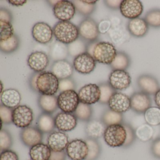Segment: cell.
Here are the masks:
<instances>
[{"mask_svg": "<svg viewBox=\"0 0 160 160\" xmlns=\"http://www.w3.org/2000/svg\"><path fill=\"white\" fill-rule=\"evenodd\" d=\"M54 36L58 42L69 45L78 39V28L70 21H59L53 29Z\"/></svg>", "mask_w": 160, "mask_h": 160, "instance_id": "cell-1", "label": "cell"}, {"mask_svg": "<svg viewBox=\"0 0 160 160\" xmlns=\"http://www.w3.org/2000/svg\"><path fill=\"white\" fill-rule=\"evenodd\" d=\"M58 78L52 72L40 73L36 80L37 92L41 94L55 95L59 90Z\"/></svg>", "mask_w": 160, "mask_h": 160, "instance_id": "cell-2", "label": "cell"}, {"mask_svg": "<svg viewBox=\"0 0 160 160\" xmlns=\"http://www.w3.org/2000/svg\"><path fill=\"white\" fill-rule=\"evenodd\" d=\"M103 137L105 142L109 147H122L126 140V130L122 123L110 125L106 128Z\"/></svg>", "mask_w": 160, "mask_h": 160, "instance_id": "cell-3", "label": "cell"}, {"mask_svg": "<svg viewBox=\"0 0 160 160\" xmlns=\"http://www.w3.org/2000/svg\"><path fill=\"white\" fill-rule=\"evenodd\" d=\"M117 54V50L112 43L108 42H100L94 47L92 57L99 63L110 65Z\"/></svg>", "mask_w": 160, "mask_h": 160, "instance_id": "cell-4", "label": "cell"}, {"mask_svg": "<svg viewBox=\"0 0 160 160\" xmlns=\"http://www.w3.org/2000/svg\"><path fill=\"white\" fill-rule=\"evenodd\" d=\"M79 103L78 93L75 90L62 92L58 97V107L65 113H74Z\"/></svg>", "mask_w": 160, "mask_h": 160, "instance_id": "cell-5", "label": "cell"}, {"mask_svg": "<svg viewBox=\"0 0 160 160\" xmlns=\"http://www.w3.org/2000/svg\"><path fill=\"white\" fill-rule=\"evenodd\" d=\"M32 109L27 105H19L13 109L12 123L18 128H27L33 120Z\"/></svg>", "mask_w": 160, "mask_h": 160, "instance_id": "cell-6", "label": "cell"}, {"mask_svg": "<svg viewBox=\"0 0 160 160\" xmlns=\"http://www.w3.org/2000/svg\"><path fill=\"white\" fill-rule=\"evenodd\" d=\"M65 151L71 160H85L88 156V148L85 140L76 138L69 142Z\"/></svg>", "mask_w": 160, "mask_h": 160, "instance_id": "cell-7", "label": "cell"}, {"mask_svg": "<svg viewBox=\"0 0 160 160\" xmlns=\"http://www.w3.org/2000/svg\"><path fill=\"white\" fill-rule=\"evenodd\" d=\"M108 82L115 90H124L130 87L132 78L126 71L114 70L109 75Z\"/></svg>", "mask_w": 160, "mask_h": 160, "instance_id": "cell-8", "label": "cell"}, {"mask_svg": "<svg viewBox=\"0 0 160 160\" xmlns=\"http://www.w3.org/2000/svg\"><path fill=\"white\" fill-rule=\"evenodd\" d=\"M78 95L80 102L91 105L99 102L101 91L98 85L89 84L80 88Z\"/></svg>", "mask_w": 160, "mask_h": 160, "instance_id": "cell-9", "label": "cell"}, {"mask_svg": "<svg viewBox=\"0 0 160 160\" xmlns=\"http://www.w3.org/2000/svg\"><path fill=\"white\" fill-rule=\"evenodd\" d=\"M53 10L56 18L61 21H69L74 16L76 9L73 2L61 0L53 6Z\"/></svg>", "mask_w": 160, "mask_h": 160, "instance_id": "cell-10", "label": "cell"}, {"mask_svg": "<svg viewBox=\"0 0 160 160\" xmlns=\"http://www.w3.org/2000/svg\"><path fill=\"white\" fill-rule=\"evenodd\" d=\"M96 61L88 52L82 53L75 58L73 67L77 72L83 74H88L95 69Z\"/></svg>", "mask_w": 160, "mask_h": 160, "instance_id": "cell-11", "label": "cell"}, {"mask_svg": "<svg viewBox=\"0 0 160 160\" xmlns=\"http://www.w3.org/2000/svg\"><path fill=\"white\" fill-rule=\"evenodd\" d=\"M108 104L110 109L122 114L131 109L130 97L125 93L118 92L111 96Z\"/></svg>", "mask_w": 160, "mask_h": 160, "instance_id": "cell-12", "label": "cell"}, {"mask_svg": "<svg viewBox=\"0 0 160 160\" xmlns=\"http://www.w3.org/2000/svg\"><path fill=\"white\" fill-rule=\"evenodd\" d=\"M43 133L37 127L29 126L22 129L20 132V138L24 145L32 148L42 143Z\"/></svg>", "mask_w": 160, "mask_h": 160, "instance_id": "cell-13", "label": "cell"}, {"mask_svg": "<svg viewBox=\"0 0 160 160\" xmlns=\"http://www.w3.org/2000/svg\"><path fill=\"white\" fill-rule=\"evenodd\" d=\"M130 99L131 109L137 114H144L151 107L152 101L149 95L142 92H134Z\"/></svg>", "mask_w": 160, "mask_h": 160, "instance_id": "cell-14", "label": "cell"}, {"mask_svg": "<svg viewBox=\"0 0 160 160\" xmlns=\"http://www.w3.org/2000/svg\"><path fill=\"white\" fill-rule=\"evenodd\" d=\"M120 11L126 18L134 19L138 18L142 14L143 6L138 0H123L121 4Z\"/></svg>", "mask_w": 160, "mask_h": 160, "instance_id": "cell-15", "label": "cell"}, {"mask_svg": "<svg viewBox=\"0 0 160 160\" xmlns=\"http://www.w3.org/2000/svg\"><path fill=\"white\" fill-rule=\"evenodd\" d=\"M77 120L73 113L60 112L55 117V126L61 132H70L75 129Z\"/></svg>", "mask_w": 160, "mask_h": 160, "instance_id": "cell-16", "label": "cell"}, {"mask_svg": "<svg viewBox=\"0 0 160 160\" xmlns=\"http://www.w3.org/2000/svg\"><path fill=\"white\" fill-rule=\"evenodd\" d=\"M79 35L84 40L94 42L99 36V26L94 20L87 18L81 22L78 28Z\"/></svg>", "mask_w": 160, "mask_h": 160, "instance_id": "cell-17", "label": "cell"}, {"mask_svg": "<svg viewBox=\"0 0 160 160\" xmlns=\"http://www.w3.org/2000/svg\"><path fill=\"white\" fill-rule=\"evenodd\" d=\"M32 32L33 39L42 44L49 43L54 35L53 29L44 22H38L35 24L32 28Z\"/></svg>", "mask_w": 160, "mask_h": 160, "instance_id": "cell-18", "label": "cell"}, {"mask_svg": "<svg viewBox=\"0 0 160 160\" xmlns=\"http://www.w3.org/2000/svg\"><path fill=\"white\" fill-rule=\"evenodd\" d=\"M69 142L68 135L61 131H54L50 133L47 139V145L54 152L64 151Z\"/></svg>", "mask_w": 160, "mask_h": 160, "instance_id": "cell-19", "label": "cell"}, {"mask_svg": "<svg viewBox=\"0 0 160 160\" xmlns=\"http://www.w3.org/2000/svg\"><path fill=\"white\" fill-rule=\"evenodd\" d=\"M49 58L46 53L42 51L32 52L28 57V65L36 72H42L46 69L49 63Z\"/></svg>", "mask_w": 160, "mask_h": 160, "instance_id": "cell-20", "label": "cell"}, {"mask_svg": "<svg viewBox=\"0 0 160 160\" xmlns=\"http://www.w3.org/2000/svg\"><path fill=\"white\" fill-rule=\"evenodd\" d=\"M137 84L141 92L149 95H154L160 89L157 79L150 75L140 76L138 78Z\"/></svg>", "mask_w": 160, "mask_h": 160, "instance_id": "cell-21", "label": "cell"}, {"mask_svg": "<svg viewBox=\"0 0 160 160\" xmlns=\"http://www.w3.org/2000/svg\"><path fill=\"white\" fill-rule=\"evenodd\" d=\"M106 127L101 119H92L87 122L85 126L87 138L98 139L103 136Z\"/></svg>", "mask_w": 160, "mask_h": 160, "instance_id": "cell-22", "label": "cell"}, {"mask_svg": "<svg viewBox=\"0 0 160 160\" xmlns=\"http://www.w3.org/2000/svg\"><path fill=\"white\" fill-rule=\"evenodd\" d=\"M21 101L20 93L15 89H8L1 93V104L6 107L14 109L19 105Z\"/></svg>", "mask_w": 160, "mask_h": 160, "instance_id": "cell-23", "label": "cell"}, {"mask_svg": "<svg viewBox=\"0 0 160 160\" xmlns=\"http://www.w3.org/2000/svg\"><path fill=\"white\" fill-rule=\"evenodd\" d=\"M51 70L59 80L70 78L73 72L72 66L65 60L55 62Z\"/></svg>", "mask_w": 160, "mask_h": 160, "instance_id": "cell-24", "label": "cell"}, {"mask_svg": "<svg viewBox=\"0 0 160 160\" xmlns=\"http://www.w3.org/2000/svg\"><path fill=\"white\" fill-rule=\"evenodd\" d=\"M128 30L134 37H142L148 30V25L143 18H136L131 19L128 24Z\"/></svg>", "mask_w": 160, "mask_h": 160, "instance_id": "cell-25", "label": "cell"}, {"mask_svg": "<svg viewBox=\"0 0 160 160\" xmlns=\"http://www.w3.org/2000/svg\"><path fill=\"white\" fill-rule=\"evenodd\" d=\"M39 107L43 113L52 114L58 109V97L55 95L41 94L38 99Z\"/></svg>", "mask_w": 160, "mask_h": 160, "instance_id": "cell-26", "label": "cell"}, {"mask_svg": "<svg viewBox=\"0 0 160 160\" xmlns=\"http://www.w3.org/2000/svg\"><path fill=\"white\" fill-rule=\"evenodd\" d=\"M36 127L43 133H50L56 128L55 118L51 114L43 112L37 118Z\"/></svg>", "mask_w": 160, "mask_h": 160, "instance_id": "cell-27", "label": "cell"}, {"mask_svg": "<svg viewBox=\"0 0 160 160\" xmlns=\"http://www.w3.org/2000/svg\"><path fill=\"white\" fill-rule=\"evenodd\" d=\"M51 152L48 145L41 143L30 148L29 155L32 160H49Z\"/></svg>", "mask_w": 160, "mask_h": 160, "instance_id": "cell-28", "label": "cell"}, {"mask_svg": "<svg viewBox=\"0 0 160 160\" xmlns=\"http://www.w3.org/2000/svg\"><path fill=\"white\" fill-rule=\"evenodd\" d=\"M101 120L107 127L114 124H122L124 122L123 114L113 111L110 108L104 111Z\"/></svg>", "mask_w": 160, "mask_h": 160, "instance_id": "cell-29", "label": "cell"}, {"mask_svg": "<svg viewBox=\"0 0 160 160\" xmlns=\"http://www.w3.org/2000/svg\"><path fill=\"white\" fill-rule=\"evenodd\" d=\"M88 148V156L85 160H96L101 155L102 148L97 139L87 138L85 139Z\"/></svg>", "mask_w": 160, "mask_h": 160, "instance_id": "cell-30", "label": "cell"}, {"mask_svg": "<svg viewBox=\"0 0 160 160\" xmlns=\"http://www.w3.org/2000/svg\"><path fill=\"white\" fill-rule=\"evenodd\" d=\"M131 60L128 55L123 52H117V56L112 63L110 64L114 70L125 71L130 66Z\"/></svg>", "mask_w": 160, "mask_h": 160, "instance_id": "cell-31", "label": "cell"}, {"mask_svg": "<svg viewBox=\"0 0 160 160\" xmlns=\"http://www.w3.org/2000/svg\"><path fill=\"white\" fill-rule=\"evenodd\" d=\"M154 133L153 127L147 123L139 125L135 130L137 138L143 142H148L151 140Z\"/></svg>", "mask_w": 160, "mask_h": 160, "instance_id": "cell-32", "label": "cell"}, {"mask_svg": "<svg viewBox=\"0 0 160 160\" xmlns=\"http://www.w3.org/2000/svg\"><path fill=\"white\" fill-rule=\"evenodd\" d=\"M92 113L93 111L91 105L80 102L73 114L77 119L88 122L92 119Z\"/></svg>", "mask_w": 160, "mask_h": 160, "instance_id": "cell-33", "label": "cell"}, {"mask_svg": "<svg viewBox=\"0 0 160 160\" xmlns=\"http://www.w3.org/2000/svg\"><path fill=\"white\" fill-rule=\"evenodd\" d=\"M69 51L66 44L58 42L55 43L51 50V58L56 61L65 60L68 56Z\"/></svg>", "mask_w": 160, "mask_h": 160, "instance_id": "cell-34", "label": "cell"}, {"mask_svg": "<svg viewBox=\"0 0 160 160\" xmlns=\"http://www.w3.org/2000/svg\"><path fill=\"white\" fill-rule=\"evenodd\" d=\"M146 123L153 126L160 125V108L158 107H151L144 114Z\"/></svg>", "mask_w": 160, "mask_h": 160, "instance_id": "cell-35", "label": "cell"}, {"mask_svg": "<svg viewBox=\"0 0 160 160\" xmlns=\"http://www.w3.org/2000/svg\"><path fill=\"white\" fill-rule=\"evenodd\" d=\"M19 45V39L15 34L7 41H0L1 50L5 53H11L15 51L18 48Z\"/></svg>", "mask_w": 160, "mask_h": 160, "instance_id": "cell-36", "label": "cell"}, {"mask_svg": "<svg viewBox=\"0 0 160 160\" xmlns=\"http://www.w3.org/2000/svg\"><path fill=\"white\" fill-rule=\"evenodd\" d=\"M98 86L101 91V97L99 102L102 104H108L110 97L117 91L111 87L108 82L101 83Z\"/></svg>", "mask_w": 160, "mask_h": 160, "instance_id": "cell-37", "label": "cell"}, {"mask_svg": "<svg viewBox=\"0 0 160 160\" xmlns=\"http://www.w3.org/2000/svg\"><path fill=\"white\" fill-rule=\"evenodd\" d=\"M14 35V29L12 23L0 20V41H7Z\"/></svg>", "mask_w": 160, "mask_h": 160, "instance_id": "cell-38", "label": "cell"}, {"mask_svg": "<svg viewBox=\"0 0 160 160\" xmlns=\"http://www.w3.org/2000/svg\"><path fill=\"white\" fill-rule=\"evenodd\" d=\"M13 145V138L11 133L5 129L0 131V151L9 150Z\"/></svg>", "mask_w": 160, "mask_h": 160, "instance_id": "cell-39", "label": "cell"}, {"mask_svg": "<svg viewBox=\"0 0 160 160\" xmlns=\"http://www.w3.org/2000/svg\"><path fill=\"white\" fill-rule=\"evenodd\" d=\"M145 21L148 26L153 28L160 27V10L153 9L146 14Z\"/></svg>", "mask_w": 160, "mask_h": 160, "instance_id": "cell-40", "label": "cell"}, {"mask_svg": "<svg viewBox=\"0 0 160 160\" xmlns=\"http://www.w3.org/2000/svg\"><path fill=\"white\" fill-rule=\"evenodd\" d=\"M68 51L71 56L76 57L77 56L85 53L86 48L85 44L80 40H77L69 44Z\"/></svg>", "mask_w": 160, "mask_h": 160, "instance_id": "cell-41", "label": "cell"}, {"mask_svg": "<svg viewBox=\"0 0 160 160\" xmlns=\"http://www.w3.org/2000/svg\"><path fill=\"white\" fill-rule=\"evenodd\" d=\"M122 124L126 130V138L125 143L122 148H126L131 147L134 143L137 138L136 136L135 130L134 129L131 124L124 122L122 123Z\"/></svg>", "mask_w": 160, "mask_h": 160, "instance_id": "cell-42", "label": "cell"}, {"mask_svg": "<svg viewBox=\"0 0 160 160\" xmlns=\"http://www.w3.org/2000/svg\"><path fill=\"white\" fill-rule=\"evenodd\" d=\"M73 2L76 10L85 15L91 14L95 9V5L88 4L83 1H74Z\"/></svg>", "mask_w": 160, "mask_h": 160, "instance_id": "cell-43", "label": "cell"}, {"mask_svg": "<svg viewBox=\"0 0 160 160\" xmlns=\"http://www.w3.org/2000/svg\"><path fill=\"white\" fill-rule=\"evenodd\" d=\"M13 109L3 105L0 106V118L2 124H10L12 123Z\"/></svg>", "mask_w": 160, "mask_h": 160, "instance_id": "cell-44", "label": "cell"}, {"mask_svg": "<svg viewBox=\"0 0 160 160\" xmlns=\"http://www.w3.org/2000/svg\"><path fill=\"white\" fill-rule=\"evenodd\" d=\"M75 88V83L71 78L59 80V90L61 92L68 90H74Z\"/></svg>", "mask_w": 160, "mask_h": 160, "instance_id": "cell-45", "label": "cell"}, {"mask_svg": "<svg viewBox=\"0 0 160 160\" xmlns=\"http://www.w3.org/2000/svg\"><path fill=\"white\" fill-rule=\"evenodd\" d=\"M151 152L155 158L160 159V137L155 138L152 142Z\"/></svg>", "mask_w": 160, "mask_h": 160, "instance_id": "cell-46", "label": "cell"}, {"mask_svg": "<svg viewBox=\"0 0 160 160\" xmlns=\"http://www.w3.org/2000/svg\"><path fill=\"white\" fill-rule=\"evenodd\" d=\"M0 160H19V157L15 152L10 149L7 150L2 152Z\"/></svg>", "mask_w": 160, "mask_h": 160, "instance_id": "cell-47", "label": "cell"}, {"mask_svg": "<svg viewBox=\"0 0 160 160\" xmlns=\"http://www.w3.org/2000/svg\"><path fill=\"white\" fill-rule=\"evenodd\" d=\"M66 152L65 151L61 152H51L49 160H66Z\"/></svg>", "mask_w": 160, "mask_h": 160, "instance_id": "cell-48", "label": "cell"}, {"mask_svg": "<svg viewBox=\"0 0 160 160\" xmlns=\"http://www.w3.org/2000/svg\"><path fill=\"white\" fill-rule=\"evenodd\" d=\"M12 14L8 10L1 9L0 10V20L8 21L11 22L12 21Z\"/></svg>", "mask_w": 160, "mask_h": 160, "instance_id": "cell-49", "label": "cell"}, {"mask_svg": "<svg viewBox=\"0 0 160 160\" xmlns=\"http://www.w3.org/2000/svg\"><path fill=\"white\" fill-rule=\"evenodd\" d=\"M122 1H118V0H108L105 1V3L106 4L107 6L113 10H118L119 9L120 7Z\"/></svg>", "mask_w": 160, "mask_h": 160, "instance_id": "cell-50", "label": "cell"}, {"mask_svg": "<svg viewBox=\"0 0 160 160\" xmlns=\"http://www.w3.org/2000/svg\"><path fill=\"white\" fill-rule=\"evenodd\" d=\"M38 72L34 74L31 77L30 80V85L31 88L34 91H37V88H36V80H37V77L39 74Z\"/></svg>", "mask_w": 160, "mask_h": 160, "instance_id": "cell-51", "label": "cell"}, {"mask_svg": "<svg viewBox=\"0 0 160 160\" xmlns=\"http://www.w3.org/2000/svg\"><path fill=\"white\" fill-rule=\"evenodd\" d=\"M8 2L10 4H12L13 6H17V7H19V6H22L24 5V4H26V3H27V1H24V0H21V1H20V0H18V1H16V0H9V1H8Z\"/></svg>", "mask_w": 160, "mask_h": 160, "instance_id": "cell-52", "label": "cell"}, {"mask_svg": "<svg viewBox=\"0 0 160 160\" xmlns=\"http://www.w3.org/2000/svg\"><path fill=\"white\" fill-rule=\"evenodd\" d=\"M154 100L155 104L160 108V89L154 94Z\"/></svg>", "mask_w": 160, "mask_h": 160, "instance_id": "cell-53", "label": "cell"}, {"mask_svg": "<svg viewBox=\"0 0 160 160\" xmlns=\"http://www.w3.org/2000/svg\"><path fill=\"white\" fill-rule=\"evenodd\" d=\"M84 2H86V3H88V4H90V5H95V3L97 2V1H84L83 0Z\"/></svg>", "mask_w": 160, "mask_h": 160, "instance_id": "cell-54", "label": "cell"}, {"mask_svg": "<svg viewBox=\"0 0 160 160\" xmlns=\"http://www.w3.org/2000/svg\"><path fill=\"white\" fill-rule=\"evenodd\" d=\"M58 1H49L48 2H49V3L51 4L52 6H54V5H56L58 2Z\"/></svg>", "mask_w": 160, "mask_h": 160, "instance_id": "cell-55", "label": "cell"}, {"mask_svg": "<svg viewBox=\"0 0 160 160\" xmlns=\"http://www.w3.org/2000/svg\"><path fill=\"white\" fill-rule=\"evenodd\" d=\"M1 93L3 91V84H2V82H1Z\"/></svg>", "mask_w": 160, "mask_h": 160, "instance_id": "cell-56", "label": "cell"}, {"mask_svg": "<svg viewBox=\"0 0 160 160\" xmlns=\"http://www.w3.org/2000/svg\"></svg>", "mask_w": 160, "mask_h": 160, "instance_id": "cell-57", "label": "cell"}]
</instances>
